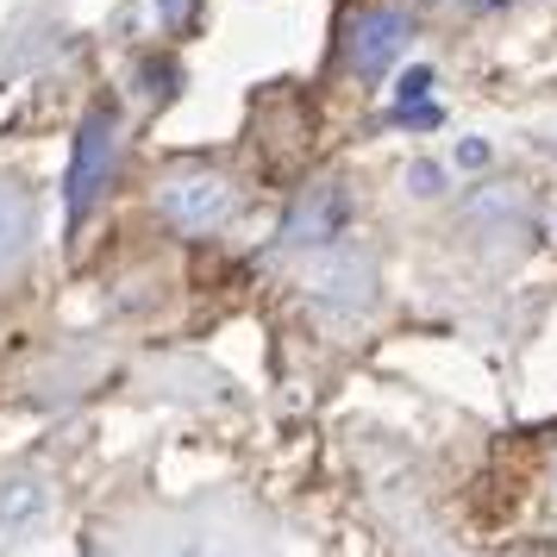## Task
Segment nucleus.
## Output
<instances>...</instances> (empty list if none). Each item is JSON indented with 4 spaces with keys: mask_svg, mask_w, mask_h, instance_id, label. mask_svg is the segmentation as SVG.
Listing matches in <instances>:
<instances>
[{
    "mask_svg": "<svg viewBox=\"0 0 557 557\" xmlns=\"http://www.w3.org/2000/svg\"><path fill=\"white\" fill-rule=\"evenodd\" d=\"M407 38H413L407 13H395V7H370V13H357L351 45H345V63H351L363 82H376L382 70L407 51Z\"/></svg>",
    "mask_w": 557,
    "mask_h": 557,
    "instance_id": "5",
    "label": "nucleus"
},
{
    "mask_svg": "<svg viewBox=\"0 0 557 557\" xmlns=\"http://www.w3.org/2000/svg\"><path fill=\"white\" fill-rule=\"evenodd\" d=\"M438 170H432V163H413V188H420V195H438Z\"/></svg>",
    "mask_w": 557,
    "mask_h": 557,
    "instance_id": "10",
    "label": "nucleus"
},
{
    "mask_svg": "<svg viewBox=\"0 0 557 557\" xmlns=\"http://www.w3.org/2000/svg\"><path fill=\"white\" fill-rule=\"evenodd\" d=\"M432 95V70L420 63V70H407L401 76V88H395V107H407V101H426Z\"/></svg>",
    "mask_w": 557,
    "mask_h": 557,
    "instance_id": "8",
    "label": "nucleus"
},
{
    "mask_svg": "<svg viewBox=\"0 0 557 557\" xmlns=\"http://www.w3.org/2000/svg\"><path fill=\"white\" fill-rule=\"evenodd\" d=\"M32 251V195L20 182H0V276H13Z\"/></svg>",
    "mask_w": 557,
    "mask_h": 557,
    "instance_id": "6",
    "label": "nucleus"
},
{
    "mask_svg": "<svg viewBox=\"0 0 557 557\" xmlns=\"http://www.w3.org/2000/svg\"><path fill=\"white\" fill-rule=\"evenodd\" d=\"M113 151H120V120H113V107H88V120H82V132H76V151H70V182H63L70 226H82L88 207L101 201L107 176H113Z\"/></svg>",
    "mask_w": 557,
    "mask_h": 557,
    "instance_id": "2",
    "label": "nucleus"
},
{
    "mask_svg": "<svg viewBox=\"0 0 557 557\" xmlns=\"http://www.w3.org/2000/svg\"><path fill=\"white\" fill-rule=\"evenodd\" d=\"M45 513H51V488H45L38 476L0 482V539H20V532H32Z\"/></svg>",
    "mask_w": 557,
    "mask_h": 557,
    "instance_id": "7",
    "label": "nucleus"
},
{
    "mask_svg": "<svg viewBox=\"0 0 557 557\" xmlns=\"http://www.w3.org/2000/svg\"><path fill=\"white\" fill-rule=\"evenodd\" d=\"M232 207H238V195H232V182L213 176V170H188V176H170L157 188V213L176 232H195V238L226 226Z\"/></svg>",
    "mask_w": 557,
    "mask_h": 557,
    "instance_id": "3",
    "label": "nucleus"
},
{
    "mask_svg": "<svg viewBox=\"0 0 557 557\" xmlns=\"http://www.w3.org/2000/svg\"><path fill=\"white\" fill-rule=\"evenodd\" d=\"M301 282H307V295H313V307L351 320V313H363V307L376 301V257L357 251V245H326V251H313Z\"/></svg>",
    "mask_w": 557,
    "mask_h": 557,
    "instance_id": "1",
    "label": "nucleus"
},
{
    "mask_svg": "<svg viewBox=\"0 0 557 557\" xmlns=\"http://www.w3.org/2000/svg\"><path fill=\"white\" fill-rule=\"evenodd\" d=\"M145 82H151V95H170V82H176V70H170V63H151V70H145Z\"/></svg>",
    "mask_w": 557,
    "mask_h": 557,
    "instance_id": "9",
    "label": "nucleus"
},
{
    "mask_svg": "<svg viewBox=\"0 0 557 557\" xmlns=\"http://www.w3.org/2000/svg\"><path fill=\"white\" fill-rule=\"evenodd\" d=\"M188 7H195V0H157V13H163L170 26H176V20H182V13H188Z\"/></svg>",
    "mask_w": 557,
    "mask_h": 557,
    "instance_id": "11",
    "label": "nucleus"
},
{
    "mask_svg": "<svg viewBox=\"0 0 557 557\" xmlns=\"http://www.w3.org/2000/svg\"><path fill=\"white\" fill-rule=\"evenodd\" d=\"M345 226H351V195L338 182H320L282 220V251H326V245L345 238Z\"/></svg>",
    "mask_w": 557,
    "mask_h": 557,
    "instance_id": "4",
    "label": "nucleus"
}]
</instances>
